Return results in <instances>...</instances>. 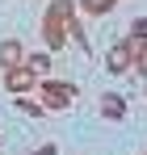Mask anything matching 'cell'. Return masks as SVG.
I'll list each match as a JSON object with an SVG mask.
<instances>
[{"instance_id":"cell-1","label":"cell","mask_w":147,"mask_h":155,"mask_svg":"<svg viewBox=\"0 0 147 155\" xmlns=\"http://www.w3.org/2000/svg\"><path fill=\"white\" fill-rule=\"evenodd\" d=\"M122 63H126V54H122V51H114V54H109V67H114V71H122Z\"/></svg>"},{"instance_id":"cell-2","label":"cell","mask_w":147,"mask_h":155,"mask_svg":"<svg viewBox=\"0 0 147 155\" xmlns=\"http://www.w3.org/2000/svg\"><path fill=\"white\" fill-rule=\"evenodd\" d=\"M105 4H109V0H88V8H97V13L105 8Z\"/></svg>"}]
</instances>
